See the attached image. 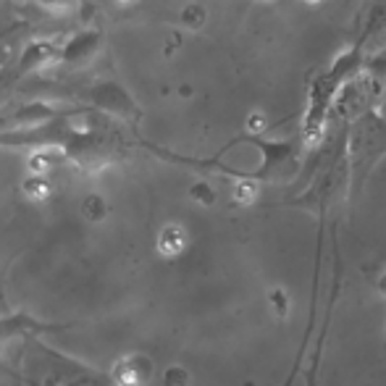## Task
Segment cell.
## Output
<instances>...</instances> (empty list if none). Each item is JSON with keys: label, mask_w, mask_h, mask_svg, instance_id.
I'll use <instances>...</instances> for the list:
<instances>
[{"label": "cell", "mask_w": 386, "mask_h": 386, "mask_svg": "<svg viewBox=\"0 0 386 386\" xmlns=\"http://www.w3.org/2000/svg\"><path fill=\"white\" fill-rule=\"evenodd\" d=\"M184 245H187V231L179 224H169L158 234V250L166 258H176L184 250Z\"/></svg>", "instance_id": "obj_1"}, {"label": "cell", "mask_w": 386, "mask_h": 386, "mask_svg": "<svg viewBox=\"0 0 386 386\" xmlns=\"http://www.w3.org/2000/svg\"><path fill=\"white\" fill-rule=\"evenodd\" d=\"M47 190H50V187H47L45 176H37V173H32V176L24 182V192L29 194V197H40V200H43L47 194Z\"/></svg>", "instance_id": "obj_2"}, {"label": "cell", "mask_w": 386, "mask_h": 386, "mask_svg": "<svg viewBox=\"0 0 386 386\" xmlns=\"http://www.w3.org/2000/svg\"><path fill=\"white\" fill-rule=\"evenodd\" d=\"M237 200L239 203H252L255 200V194H258V187L252 182H239V187H237Z\"/></svg>", "instance_id": "obj_3"}, {"label": "cell", "mask_w": 386, "mask_h": 386, "mask_svg": "<svg viewBox=\"0 0 386 386\" xmlns=\"http://www.w3.org/2000/svg\"><path fill=\"white\" fill-rule=\"evenodd\" d=\"M305 3H310V6H318L321 0H305Z\"/></svg>", "instance_id": "obj_4"}, {"label": "cell", "mask_w": 386, "mask_h": 386, "mask_svg": "<svg viewBox=\"0 0 386 386\" xmlns=\"http://www.w3.org/2000/svg\"><path fill=\"white\" fill-rule=\"evenodd\" d=\"M118 3H129V0H118Z\"/></svg>", "instance_id": "obj_5"}]
</instances>
